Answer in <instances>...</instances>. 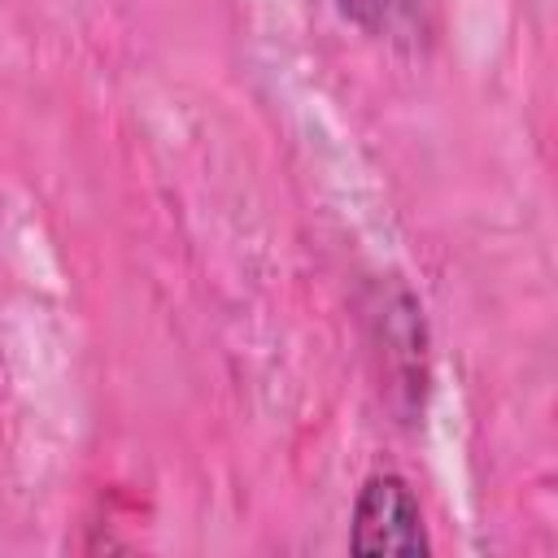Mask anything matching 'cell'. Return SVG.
<instances>
[{"instance_id":"cell-1","label":"cell","mask_w":558,"mask_h":558,"mask_svg":"<svg viewBox=\"0 0 558 558\" xmlns=\"http://www.w3.org/2000/svg\"><path fill=\"white\" fill-rule=\"evenodd\" d=\"M371 336L384 357L392 405L401 410V418H414L427 397V327L418 301L401 283H388L379 292V305L371 314Z\"/></svg>"},{"instance_id":"cell-3","label":"cell","mask_w":558,"mask_h":558,"mask_svg":"<svg viewBox=\"0 0 558 558\" xmlns=\"http://www.w3.org/2000/svg\"><path fill=\"white\" fill-rule=\"evenodd\" d=\"M336 4L357 31L392 48H423L436 35V17H440V0H336Z\"/></svg>"},{"instance_id":"cell-2","label":"cell","mask_w":558,"mask_h":558,"mask_svg":"<svg viewBox=\"0 0 558 558\" xmlns=\"http://www.w3.org/2000/svg\"><path fill=\"white\" fill-rule=\"evenodd\" d=\"M349 549L353 554H401L418 558L432 549L423 510L414 488L397 471H375L353 497V519H349Z\"/></svg>"}]
</instances>
